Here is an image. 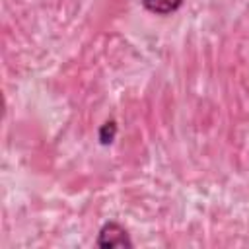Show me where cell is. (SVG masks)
I'll use <instances>...</instances> for the list:
<instances>
[{
	"label": "cell",
	"mask_w": 249,
	"mask_h": 249,
	"mask_svg": "<svg viewBox=\"0 0 249 249\" xmlns=\"http://www.w3.org/2000/svg\"><path fill=\"white\" fill-rule=\"evenodd\" d=\"M97 247L103 249H111V247H132V239L128 237V231L117 224V222H107L101 226L99 233H97Z\"/></svg>",
	"instance_id": "1"
},
{
	"label": "cell",
	"mask_w": 249,
	"mask_h": 249,
	"mask_svg": "<svg viewBox=\"0 0 249 249\" xmlns=\"http://www.w3.org/2000/svg\"><path fill=\"white\" fill-rule=\"evenodd\" d=\"M115 134H117V123L115 121H107L101 128H99V142L103 146L111 144L115 140Z\"/></svg>",
	"instance_id": "3"
},
{
	"label": "cell",
	"mask_w": 249,
	"mask_h": 249,
	"mask_svg": "<svg viewBox=\"0 0 249 249\" xmlns=\"http://www.w3.org/2000/svg\"><path fill=\"white\" fill-rule=\"evenodd\" d=\"M183 4V0H142V6L158 16H167L173 14L175 10H179Z\"/></svg>",
	"instance_id": "2"
}]
</instances>
